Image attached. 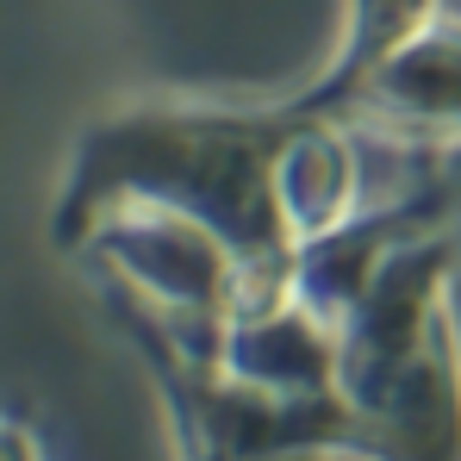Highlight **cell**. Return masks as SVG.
Segmentation results:
<instances>
[{
  "mask_svg": "<svg viewBox=\"0 0 461 461\" xmlns=\"http://www.w3.org/2000/svg\"><path fill=\"white\" fill-rule=\"evenodd\" d=\"M294 100L268 113L230 106H131L94 125L76 150L57 237L81 243L113 206H162L206 225L243 268L237 312L294 300V237L275 206V150Z\"/></svg>",
  "mask_w": 461,
  "mask_h": 461,
  "instance_id": "cell-1",
  "label": "cell"
},
{
  "mask_svg": "<svg viewBox=\"0 0 461 461\" xmlns=\"http://www.w3.org/2000/svg\"><path fill=\"white\" fill-rule=\"evenodd\" d=\"M324 113L393 144H461V19H430Z\"/></svg>",
  "mask_w": 461,
  "mask_h": 461,
  "instance_id": "cell-2",
  "label": "cell"
},
{
  "mask_svg": "<svg viewBox=\"0 0 461 461\" xmlns=\"http://www.w3.org/2000/svg\"><path fill=\"white\" fill-rule=\"evenodd\" d=\"M275 206L294 237V256L356 219V150L343 119L294 100V125L275 150Z\"/></svg>",
  "mask_w": 461,
  "mask_h": 461,
  "instance_id": "cell-3",
  "label": "cell"
},
{
  "mask_svg": "<svg viewBox=\"0 0 461 461\" xmlns=\"http://www.w3.org/2000/svg\"><path fill=\"white\" fill-rule=\"evenodd\" d=\"M437 6H443V0H343L337 57H330V69L312 81L300 100H306V106H318V113H324L330 100H343V94L368 76V69H381L399 44H411L430 19H443Z\"/></svg>",
  "mask_w": 461,
  "mask_h": 461,
  "instance_id": "cell-4",
  "label": "cell"
},
{
  "mask_svg": "<svg viewBox=\"0 0 461 461\" xmlns=\"http://www.w3.org/2000/svg\"><path fill=\"white\" fill-rule=\"evenodd\" d=\"M6 461H38L32 437H25V430H13V424H6Z\"/></svg>",
  "mask_w": 461,
  "mask_h": 461,
  "instance_id": "cell-5",
  "label": "cell"
}]
</instances>
